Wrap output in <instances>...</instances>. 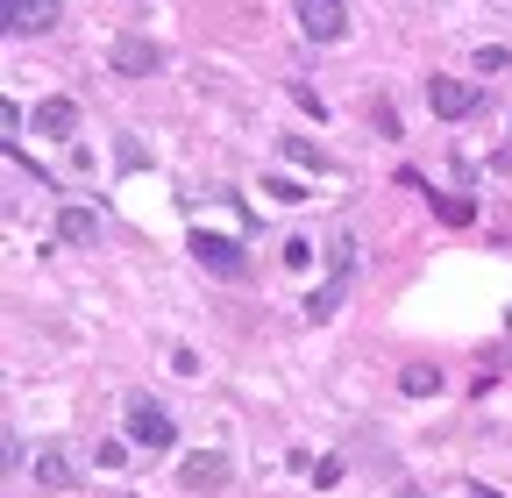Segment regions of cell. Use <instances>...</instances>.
Instances as JSON below:
<instances>
[{
  "label": "cell",
  "mask_w": 512,
  "mask_h": 498,
  "mask_svg": "<svg viewBox=\"0 0 512 498\" xmlns=\"http://www.w3.org/2000/svg\"><path fill=\"white\" fill-rule=\"evenodd\" d=\"M406 498H427V491H420V484H406Z\"/></svg>",
  "instance_id": "cell-18"
},
{
  "label": "cell",
  "mask_w": 512,
  "mask_h": 498,
  "mask_svg": "<svg viewBox=\"0 0 512 498\" xmlns=\"http://www.w3.org/2000/svg\"><path fill=\"white\" fill-rule=\"evenodd\" d=\"M285 264H292V271H306V264H313V242H306V235H292V242H285Z\"/></svg>",
  "instance_id": "cell-16"
},
{
  "label": "cell",
  "mask_w": 512,
  "mask_h": 498,
  "mask_svg": "<svg viewBox=\"0 0 512 498\" xmlns=\"http://www.w3.org/2000/svg\"><path fill=\"white\" fill-rule=\"evenodd\" d=\"M29 477H36L43 491H64V484H79V477H72V449H64V442H43V449H36V463H29Z\"/></svg>",
  "instance_id": "cell-9"
},
{
  "label": "cell",
  "mask_w": 512,
  "mask_h": 498,
  "mask_svg": "<svg viewBox=\"0 0 512 498\" xmlns=\"http://www.w3.org/2000/svg\"><path fill=\"white\" fill-rule=\"evenodd\" d=\"M72 129H79V107H72V100H43V107H36V136H57V143H64Z\"/></svg>",
  "instance_id": "cell-10"
},
{
  "label": "cell",
  "mask_w": 512,
  "mask_h": 498,
  "mask_svg": "<svg viewBox=\"0 0 512 498\" xmlns=\"http://www.w3.org/2000/svg\"><path fill=\"white\" fill-rule=\"evenodd\" d=\"M0 15H8V36H43L57 29V0H0Z\"/></svg>",
  "instance_id": "cell-8"
},
{
  "label": "cell",
  "mask_w": 512,
  "mask_h": 498,
  "mask_svg": "<svg viewBox=\"0 0 512 498\" xmlns=\"http://www.w3.org/2000/svg\"><path fill=\"white\" fill-rule=\"evenodd\" d=\"M285 157H292V164H306V171H328V157H320V143H306V136H285Z\"/></svg>",
  "instance_id": "cell-13"
},
{
  "label": "cell",
  "mask_w": 512,
  "mask_h": 498,
  "mask_svg": "<svg viewBox=\"0 0 512 498\" xmlns=\"http://www.w3.org/2000/svg\"><path fill=\"white\" fill-rule=\"evenodd\" d=\"M121 420H128V442H136V449H171V442H178V420H171L150 392H128Z\"/></svg>",
  "instance_id": "cell-1"
},
{
  "label": "cell",
  "mask_w": 512,
  "mask_h": 498,
  "mask_svg": "<svg viewBox=\"0 0 512 498\" xmlns=\"http://www.w3.org/2000/svg\"><path fill=\"white\" fill-rule=\"evenodd\" d=\"M434 214H441L448 228H463V221H470V200H463V193H441V200H434Z\"/></svg>",
  "instance_id": "cell-15"
},
{
  "label": "cell",
  "mask_w": 512,
  "mask_h": 498,
  "mask_svg": "<svg viewBox=\"0 0 512 498\" xmlns=\"http://www.w3.org/2000/svg\"><path fill=\"white\" fill-rule=\"evenodd\" d=\"M93 235H100V214H93V207H64V214H57V242L79 249V242H93Z\"/></svg>",
  "instance_id": "cell-11"
},
{
  "label": "cell",
  "mask_w": 512,
  "mask_h": 498,
  "mask_svg": "<svg viewBox=\"0 0 512 498\" xmlns=\"http://www.w3.org/2000/svg\"><path fill=\"white\" fill-rule=\"evenodd\" d=\"M299 29L313 43H342L349 36V8H342V0H299Z\"/></svg>",
  "instance_id": "cell-4"
},
{
  "label": "cell",
  "mask_w": 512,
  "mask_h": 498,
  "mask_svg": "<svg viewBox=\"0 0 512 498\" xmlns=\"http://www.w3.org/2000/svg\"><path fill=\"white\" fill-rule=\"evenodd\" d=\"M349 278H356V242L342 235V242H335V257H328V285H313V292H306V321H328L335 306H342V292H349Z\"/></svg>",
  "instance_id": "cell-2"
},
{
  "label": "cell",
  "mask_w": 512,
  "mask_h": 498,
  "mask_svg": "<svg viewBox=\"0 0 512 498\" xmlns=\"http://www.w3.org/2000/svg\"><path fill=\"white\" fill-rule=\"evenodd\" d=\"M313 484H320V491L342 484V463H335V456H320V463H313Z\"/></svg>",
  "instance_id": "cell-17"
},
{
  "label": "cell",
  "mask_w": 512,
  "mask_h": 498,
  "mask_svg": "<svg viewBox=\"0 0 512 498\" xmlns=\"http://www.w3.org/2000/svg\"><path fill=\"white\" fill-rule=\"evenodd\" d=\"M192 257H200V271H214V278H242L249 271V257H242V242L235 235H192Z\"/></svg>",
  "instance_id": "cell-3"
},
{
  "label": "cell",
  "mask_w": 512,
  "mask_h": 498,
  "mask_svg": "<svg viewBox=\"0 0 512 498\" xmlns=\"http://www.w3.org/2000/svg\"><path fill=\"white\" fill-rule=\"evenodd\" d=\"M264 193H271L278 207H299V200H313V193H306L299 178H264Z\"/></svg>",
  "instance_id": "cell-14"
},
{
  "label": "cell",
  "mask_w": 512,
  "mask_h": 498,
  "mask_svg": "<svg viewBox=\"0 0 512 498\" xmlns=\"http://www.w3.org/2000/svg\"><path fill=\"white\" fill-rule=\"evenodd\" d=\"M157 65H164V50L150 36H114V72L121 79H150Z\"/></svg>",
  "instance_id": "cell-6"
},
{
  "label": "cell",
  "mask_w": 512,
  "mask_h": 498,
  "mask_svg": "<svg viewBox=\"0 0 512 498\" xmlns=\"http://www.w3.org/2000/svg\"><path fill=\"white\" fill-rule=\"evenodd\" d=\"M399 392H406V399H427V392H441V370H427V363H406V370H399Z\"/></svg>",
  "instance_id": "cell-12"
},
{
  "label": "cell",
  "mask_w": 512,
  "mask_h": 498,
  "mask_svg": "<svg viewBox=\"0 0 512 498\" xmlns=\"http://www.w3.org/2000/svg\"><path fill=\"white\" fill-rule=\"evenodd\" d=\"M427 107L441 121H463V114H477V86L470 79H427Z\"/></svg>",
  "instance_id": "cell-7"
},
{
  "label": "cell",
  "mask_w": 512,
  "mask_h": 498,
  "mask_svg": "<svg viewBox=\"0 0 512 498\" xmlns=\"http://www.w3.org/2000/svg\"><path fill=\"white\" fill-rule=\"evenodd\" d=\"M228 484V456L221 449H200V456H185V470H178V491L185 498H200V491H221Z\"/></svg>",
  "instance_id": "cell-5"
}]
</instances>
